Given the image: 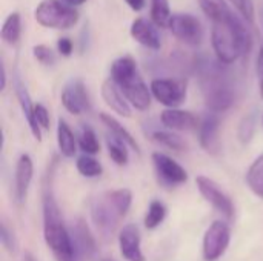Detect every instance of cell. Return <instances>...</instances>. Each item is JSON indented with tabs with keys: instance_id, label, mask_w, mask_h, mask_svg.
<instances>
[{
	"instance_id": "1",
	"label": "cell",
	"mask_w": 263,
	"mask_h": 261,
	"mask_svg": "<svg viewBox=\"0 0 263 261\" xmlns=\"http://www.w3.org/2000/svg\"><path fill=\"white\" fill-rule=\"evenodd\" d=\"M211 43L217 60L223 65H231L247 55L253 46V37L234 12L227 18L213 22Z\"/></svg>"
},
{
	"instance_id": "2",
	"label": "cell",
	"mask_w": 263,
	"mask_h": 261,
	"mask_svg": "<svg viewBox=\"0 0 263 261\" xmlns=\"http://www.w3.org/2000/svg\"><path fill=\"white\" fill-rule=\"evenodd\" d=\"M133 205V192L126 188L106 191L91 203V220L99 235L109 242Z\"/></svg>"
},
{
	"instance_id": "3",
	"label": "cell",
	"mask_w": 263,
	"mask_h": 261,
	"mask_svg": "<svg viewBox=\"0 0 263 261\" xmlns=\"http://www.w3.org/2000/svg\"><path fill=\"white\" fill-rule=\"evenodd\" d=\"M43 238L55 261H80L49 185L43 194Z\"/></svg>"
},
{
	"instance_id": "4",
	"label": "cell",
	"mask_w": 263,
	"mask_h": 261,
	"mask_svg": "<svg viewBox=\"0 0 263 261\" xmlns=\"http://www.w3.org/2000/svg\"><path fill=\"white\" fill-rule=\"evenodd\" d=\"M34 17L45 28L69 29L77 23L79 12L60 0H42L34 11Z\"/></svg>"
},
{
	"instance_id": "5",
	"label": "cell",
	"mask_w": 263,
	"mask_h": 261,
	"mask_svg": "<svg viewBox=\"0 0 263 261\" xmlns=\"http://www.w3.org/2000/svg\"><path fill=\"white\" fill-rule=\"evenodd\" d=\"M203 97L205 105L214 114L225 112L234 105V91L220 72H211L205 75L203 82Z\"/></svg>"
},
{
	"instance_id": "6",
	"label": "cell",
	"mask_w": 263,
	"mask_h": 261,
	"mask_svg": "<svg viewBox=\"0 0 263 261\" xmlns=\"http://www.w3.org/2000/svg\"><path fill=\"white\" fill-rule=\"evenodd\" d=\"M231 243V228L228 223L216 220L210 225L203 235L202 255L205 261L220 260Z\"/></svg>"
},
{
	"instance_id": "7",
	"label": "cell",
	"mask_w": 263,
	"mask_h": 261,
	"mask_svg": "<svg viewBox=\"0 0 263 261\" xmlns=\"http://www.w3.org/2000/svg\"><path fill=\"white\" fill-rule=\"evenodd\" d=\"M149 89L153 97L166 109L179 108L188 95V85L182 78H154Z\"/></svg>"
},
{
	"instance_id": "8",
	"label": "cell",
	"mask_w": 263,
	"mask_h": 261,
	"mask_svg": "<svg viewBox=\"0 0 263 261\" xmlns=\"http://www.w3.org/2000/svg\"><path fill=\"white\" fill-rule=\"evenodd\" d=\"M196 185L197 189L200 192V195L216 209L219 211L227 220H233L236 209H234V203L231 200V197L220 188L219 183H216L213 178L205 177V175H199L196 178Z\"/></svg>"
},
{
	"instance_id": "9",
	"label": "cell",
	"mask_w": 263,
	"mask_h": 261,
	"mask_svg": "<svg viewBox=\"0 0 263 261\" xmlns=\"http://www.w3.org/2000/svg\"><path fill=\"white\" fill-rule=\"evenodd\" d=\"M120 91L123 92L125 98L131 105V108L137 111H146L151 105V89L143 82L142 75L139 74V69L122 77L120 80L114 82Z\"/></svg>"
},
{
	"instance_id": "10",
	"label": "cell",
	"mask_w": 263,
	"mask_h": 261,
	"mask_svg": "<svg viewBox=\"0 0 263 261\" xmlns=\"http://www.w3.org/2000/svg\"><path fill=\"white\" fill-rule=\"evenodd\" d=\"M170 31L174 37H177L182 43L190 46H199L203 40V25L202 22L191 14H174L168 25Z\"/></svg>"
},
{
	"instance_id": "11",
	"label": "cell",
	"mask_w": 263,
	"mask_h": 261,
	"mask_svg": "<svg viewBox=\"0 0 263 261\" xmlns=\"http://www.w3.org/2000/svg\"><path fill=\"white\" fill-rule=\"evenodd\" d=\"M69 234L72 238L74 251L80 261H96L99 255V248H97V240L92 235L89 226L83 218H79L71 228Z\"/></svg>"
},
{
	"instance_id": "12",
	"label": "cell",
	"mask_w": 263,
	"mask_h": 261,
	"mask_svg": "<svg viewBox=\"0 0 263 261\" xmlns=\"http://www.w3.org/2000/svg\"><path fill=\"white\" fill-rule=\"evenodd\" d=\"M60 100H62L63 108L74 115H79V114L91 109L89 94L86 91L85 83L79 78L71 80L65 85L62 95H60Z\"/></svg>"
},
{
	"instance_id": "13",
	"label": "cell",
	"mask_w": 263,
	"mask_h": 261,
	"mask_svg": "<svg viewBox=\"0 0 263 261\" xmlns=\"http://www.w3.org/2000/svg\"><path fill=\"white\" fill-rule=\"evenodd\" d=\"M153 163L156 168V172L162 183L168 186H179L188 182V172L186 169L179 165L174 158L163 152H154L153 154Z\"/></svg>"
},
{
	"instance_id": "14",
	"label": "cell",
	"mask_w": 263,
	"mask_h": 261,
	"mask_svg": "<svg viewBox=\"0 0 263 261\" xmlns=\"http://www.w3.org/2000/svg\"><path fill=\"white\" fill-rule=\"evenodd\" d=\"M120 255L126 261H146L142 251V237L136 225H125L119 232Z\"/></svg>"
},
{
	"instance_id": "15",
	"label": "cell",
	"mask_w": 263,
	"mask_h": 261,
	"mask_svg": "<svg viewBox=\"0 0 263 261\" xmlns=\"http://www.w3.org/2000/svg\"><path fill=\"white\" fill-rule=\"evenodd\" d=\"M219 131H220V118H219V115L214 114V112L205 115V118L200 122V126H199V142H200V146L208 154L216 155L220 151Z\"/></svg>"
},
{
	"instance_id": "16",
	"label": "cell",
	"mask_w": 263,
	"mask_h": 261,
	"mask_svg": "<svg viewBox=\"0 0 263 261\" xmlns=\"http://www.w3.org/2000/svg\"><path fill=\"white\" fill-rule=\"evenodd\" d=\"M32 177H34L32 158L28 154H22L17 160L15 175H14V192H15V200L18 203H23L26 200Z\"/></svg>"
},
{
	"instance_id": "17",
	"label": "cell",
	"mask_w": 263,
	"mask_h": 261,
	"mask_svg": "<svg viewBox=\"0 0 263 261\" xmlns=\"http://www.w3.org/2000/svg\"><path fill=\"white\" fill-rule=\"evenodd\" d=\"M160 122L162 125L170 129V131H179V132H188V131H194L200 126L199 118L190 112V111H183V109H165L160 114Z\"/></svg>"
},
{
	"instance_id": "18",
	"label": "cell",
	"mask_w": 263,
	"mask_h": 261,
	"mask_svg": "<svg viewBox=\"0 0 263 261\" xmlns=\"http://www.w3.org/2000/svg\"><path fill=\"white\" fill-rule=\"evenodd\" d=\"M131 37L149 49H160L162 46V37L157 29V26L153 22H148L145 18H136L131 25Z\"/></svg>"
},
{
	"instance_id": "19",
	"label": "cell",
	"mask_w": 263,
	"mask_h": 261,
	"mask_svg": "<svg viewBox=\"0 0 263 261\" xmlns=\"http://www.w3.org/2000/svg\"><path fill=\"white\" fill-rule=\"evenodd\" d=\"M102 98L106 103V106L111 108L117 115L125 117V118L131 117V114H133L131 105L125 98V95L120 91V88L111 78L105 80L103 85H102Z\"/></svg>"
},
{
	"instance_id": "20",
	"label": "cell",
	"mask_w": 263,
	"mask_h": 261,
	"mask_svg": "<svg viewBox=\"0 0 263 261\" xmlns=\"http://www.w3.org/2000/svg\"><path fill=\"white\" fill-rule=\"evenodd\" d=\"M15 95H17V100L20 103V108L23 111V115L29 125V131L32 134V137L37 140V142H42V129L40 126L37 125V120H35V114H34V108L35 105L32 103L29 94H28V89L20 83L17 82L15 83Z\"/></svg>"
},
{
	"instance_id": "21",
	"label": "cell",
	"mask_w": 263,
	"mask_h": 261,
	"mask_svg": "<svg viewBox=\"0 0 263 261\" xmlns=\"http://www.w3.org/2000/svg\"><path fill=\"white\" fill-rule=\"evenodd\" d=\"M100 120L102 123L108 128V131L111 132V137L123 142L128 148H131L133 151H136L137 154H140V148H139V143L136 142V138L133 137V134L117 120L114 118L112 115L106 114V112H102L100 114Z\"/></svg>"
},
{
	"instance_id": "22",
	"label": "cell",
	"mask_w": 263,
	"mask_h": 261,
	"mask_svg": "<svg viewBox=\"0 0 263 261\" xmlns=\"http://www.w3.org/2000/svg\"><path fill=\"white\" fill-rule=\"evenodd\" d=\"M57 146L65 158H72L77 152V138L63 118L57 122Z\"/></svg>"
},
{
	"instance_id": "23",
	"label": "cell",
	"mask_w": 263,
	"mask_h": 261,
	"mask_svg": "<svg viewBox=\"0 0 263 261\" xmlns=\"http://www.w3.org/2000/svg\"><path fill=\"white\" fill-rule=\"evenodd\" d=\"M247 185L254 195L263 198V154H260L247 171Z\"/></svg>"
},
{
	"instance_id": "24",
	"label": "cell",
	"mask_w": 263,
	"mask_h": 261,
	"mask_svg": "<svg viewBox=\"0 0 263 261\" xmlns=\"http://www.w3.org/2000/svg\"><path fill=\"white\" fill-rule=\"evenodd\" d=\"M22 34V18L18 12H11L2 26V38L9 45H15Z\"/></svg>"
},
{
	"instance_id": "25",
	"label": "cell",
	"mask_w": 263,
	"mask_h": 261,
	"mask_svg": "<svg viewBox=\"0 0 263 261\" xmlns=\"http://www.w3.org/2000/svg\"><path fill=\"white\" fill-rule=\"evenodd\" d=\"M151 138L157 145L173 149V151H177V152L186 149V142L179 134L173 132V131H156V132H153Z\"/></svg>"
},
{
	"instance_id": "26",
	"label": "cell",
	"mask_w": 263,
	"mask_h": 261,
	"mask_svg": "<svg viewBox=\"0 0 263 261\" xmlns=\"http://www.w3.org/2000/svg\"><path fill=\"white\" fill-rule=\"evenodd\" d=\"M79 148L82 149L83 154L86 155H96L100 152V143L99 138L94 132V129L88 125H83L80 128L79 134Z\"/></svg>"
},
{
	"instance_id": "27",
	"label": "cell",
	"mask_w": 263,
	"mask_h": 261,
	"mask_svg": "<svg viewBox=\"0 0 263 261\" xmlns=\"http://www.w3.org/2000/svg\"><path fill=\"white\" fill-rule=\"evenodd\" d=\"M166 206L160 202V200H153L148 206V211H146V215H145V228L153 231L156 228H159L163 220L166 218Z\"/></svg>"
},
{
	"instance_id": "28",
	"label": "cell",
	"mask_w": 263,
	"mask_h": 261,
	"mask_svg": "<svg viewBox=\"0 0 263 261\" xmlns=\"http://www.w3.org/2000/svg\"><path fill=\"white\" fill-rule=\"evenodd\" d=\"M76 168L79 171V174L82 177H86V178H96V177H100L102 172H103V166L100 165L99 160H96L92 155H80L76 162Z\"/></svg>"
},
{
	"instance_id": "29",
	"label": "cell",
	"mask_w": 263,
	"mask_h": 261,
	"mask_svg": "<svg viewBox=\"0 0 263 261\" xmlns=\"http://www.w3.org/2000/svg\"><path fill=\"white\" fill-rule=\"evenodd\" d=\"M171 9L168 0H153L151 2V20L157 28H168L171 20Z\"/></svg>"
},
{
	"instance_id": "30",
	"label": "cell",
	"mask_w": 263,
	"mask_h": 261,
	"mask_svg": "<svg viewBox=\"0 0 263 261\" xmlns=\"http://www.w3.org/2000/svg\"><path fill=\"white\" fill-rule=\"evenodd\" d=\"M200 5L206 17H210L213 22L227 18L228 15L233 14V11L230 9L225 0H200Z\"/></svg>"
},
{
	"instance_id": "31",
	"label": "cell",
	"mask_w": 263,
	"mask_h": 261,
	"mask_svg": "<svg viewBox=\"0 0 263 261\" xmlns=\"http://www.w3.org/2000/svg\"><path fill=\"white\" fill-rule=\"evenodd\" d=\"M106 148H108V154L111 157V160L117 165V166H126L129 162V151L128 146L114 138V137H108L106 140Z\"/></svg>"
},
{
	"instance_id": "32",
	"label": "cell",
	"mask_w": 263,
	"mask_h": 261,
	"mask_svg": "<svg viewBox=\"0 0 263 261\" xmlns=\"http://www.w3.org/2000/svg\"><path fill=\"white\" fill-rule=\"evenodd\" d=\"M256 123H257V118L254 114H250L247 115L245 118H242L240 125H239V140L243 143V145H248L253 137H254V132H256Z\"/></svg>"
},
{
	"instance_id": "33",
	"label": "cell",
	"mask_w": 263,
	"mask_h": 261,
	"mask_svg": "<svg viewBox=\"0 0 263 261\" xmlns=\"http://www.w3.org/2000/svg\"><path fill=\"white\" fill-rule=\"evenodd\" d=\"M247 22H254V3L253 0H228Z\"/></svg>"
},
{
	"instance_id": "34",
	"label": "cell",
	"mask_w": 263,
	"mask_h": 261,
	"mask_svg": "<svg viewBox=\"0 0 263 261\" xmlns=\"http://www.w3.org/2000/svg\"><path fill=\"white\" fill-rule=\"evenodd\" d=\"M32 54H34V57H35V60H37L39 63L45 65V66H51V65H54V62H55L54 52H52L48 46H45V45H35V46L32 48Z\"/></svg>"
},
{
	"instance_id": "35",
	"label": "cell",
	"mask_w": 263,
	"mask_h": 261,
	"mask_svg": "<svg viewBox=\"0 0 263 261\" xmlns=\"http://www.w3.org/2000/svg\"><path fill=\"white\" fill-rule=\"evenodd\" d=\"M0 240H2V246L8 252L14 254L17 251V240H15L14 234L9 231V228L5 223L2 225V229H0Z\"/></svg>"
},
{
	"instance_id": "36",
	"label": "cell",
	"mask_w": 263,
	"mask_h": 261,
	"mask_svg": "<svg viewBox=\"0 0 263 261\" xmlns=\"http://www.w3.org/2000/svg\"><path fill=\"white\" fill-rule=\"evenodd\" d=\"M34 114H35V120H37V125L40 126V129L48 131L49 126H51V118H49L48 109L42 103H37L35 108H34Z\"/></svg>"
},
{
	"instance_id": "37",
	"label": "cell",
	"mask_w": 263,
	"mask_h": 261,
	"mask_svg": "<svg viewBox=\"0 0 263 261\" xmlns=\"http://www.w3.org/2000/svg\"><path fill=\"white\" fill-rule=\"evenodd\" d=\"M57 48H59V52H60L63 57H69V55L72 54L74 45H72V42H71L68 37H62V38L57 42Z\"/></svg>"
},
{
	"instance_id": "38",
	"label": "cell",
	"mask_w": 263,
	"mask_h": 261,
	"mask_svg": "<svg viewBox=\"0 0 263 261\" xmlns=\"http://www.w3.org/2000/svg\"><path fill=\"white\" fill-rule=\"evenodd\" d=\"M257 75H259V88H260V97L263 100V45L260 46L259 51V57H257Z\"/></svg>"
},
{
	"instance_id": "39",
	"label": "cell",
	"mask_w": 263,
	"mask_h": 261,
	"mask_svg": "<svg viewBox=\"0 0 263 261\" xmlns=\"http://www.w3.org/2000/svg\"><path fill=\"white\" fill-rule=\"evenodd\" d=\"M128 5H129V8L131 9H134V11H140L143 6H145V0H125Z\"/></svg>"
},
{
	"instance_id": "40",
	"label": "cell",
	"mask_w": 263,
	"mask_h": 261,
	"mask_svg": "<svg viewBox=\"0 0 263 261\" xmlns=\"http://www.w3.org/2000/svg\"><path fill=\"white\" fill-rule=\"evenodd\" d=\"M2 82H0V91H5L6 88V69H5V65L2 63Z\"/></svg>"
},
{
	"instance_id": "41",
	"label": "cell",
	"mask_w": 263,
	"mask_h": 261,
	"mask_svg": "<svg viewBox=\"0 0 263 261\" xmlns=\"http://www.w3.org/2000/svg\"><path fill=\"white\" fill-rule=\"evenodd\" d=\"M68 6H80V5H83L86 0H63Z\"/></svg>"
},
{
	"instance_id": "42",
	"label": "cell",
	"mask_w": 263,
	"mask_h": 261,
	"mask_svg": "<svg viewBox=\"0 0 263 261\" xmlns=\"http://www.w3.org/2000/svg\"><path fill=\"white\" fill-rule=\"evenodd\" d=\"M22 261H35V260H34V257H32L29 252H25V255H23V260Z\"/></svg>"
},
{
	"instance_id": "43",
	"label": "cell",
	"mask_w": 263,
	"mask_h": 261,
	"mask_svg": "<svg viewBox=\"0 0 263 261\" xmlns=\"http://www.w3.org/2000/svg\"><path fill=\"white\" fill-rule=\"evenodd\" d=\"M102 261H114V260H111V258H105V260H102Z\"/></svg>"
},
{
	"instance_id": "44",
	"label": "cell",
	"mask_w": 263,
	"mask_h": 261,
	"mask_svg": "<svg viewBox=\"0 0 263 261\" xmlns=\"http://www.w3.org/2000/svg\"><path fill=\"white\" fill-rule=\"evenodd\" d=\"M262 125H263V115H262Z\"/></svg>"
}]
</instances>
